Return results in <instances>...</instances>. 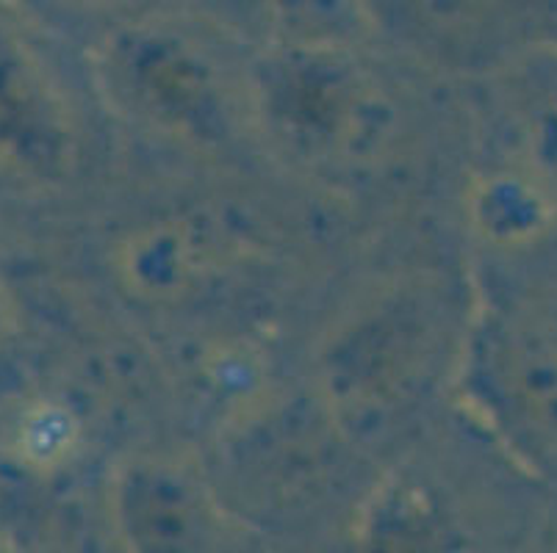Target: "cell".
Listing matches in <instances>:
<instances>
[{
    "mask_svg": "<svg viewBox=\"0 0 557 553\" xmlns=\"http://www.w3.org/2000/svg\"><path fill=\"white\" fill-rule=\"evenodd\" d=\"M444 288L399 280L327 329L317 354L319 404L338 432H394L444 385Z\"/></svg>",
    "mask_w": 557,
    "mask_h": 553,
    "instance_id": "7a4b0ae2",
    "label": "cell"
},
{
    "mask_svg": "<svg viewBox=\"0 0 557 553\" xmlns=\"http://www.w3.org/2000/svg\"><path fill=\"white\" fill-rule=\"evenodd\" d=\"M84 161L75 105L23 45L0 34V164L37 186H64Z\"/></svg>",
    "mask_w": 557,
    "mask_h": 553,
    "instance_id": "277c9868",
    "label": "cell"
},
{
    "mask_svg": "<svg viewBox=\"0 0 557 553\" xmlns=\"http://www.w3.org/2000/svg\"><path fill=\"white\" fill-rule=\"evenodd\" d=\"M103 98L145 134L200 155L258 144L252 64L236 67L209 34L166 23H131L98 61Z\"/></svg>",
    "mask_w": 557,
    "mask_h": 553,
    "instance_id": "3957f363",
    "label": "cell"
},
{
    "mask_svg": "<svg viewBox=\"0 0 557 553\" xmlns=\"http://www.w3.org/2000/svg\"><path fill=\"white\" fill-rule=\"evenodd\" d=\"M252 120L263 150L336 191L392 175L417 136L405 95L347 45L281 48L252 64Z\"/></svg>",
    "mask_w": 557,
    "mask_h": 553,
    "instance_id": "6da1fadb",
    "label": "cell"
}]
</instances>
